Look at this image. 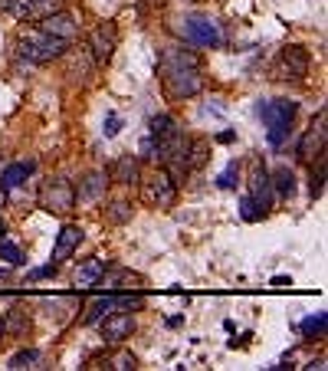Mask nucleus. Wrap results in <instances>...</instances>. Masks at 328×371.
Instances as JSON below:
<instances>
[{"label":"nucleus","instance_id":"11","mask_svg":"<svg viewBox=\"0 0 328 371\" xmlns=\"http://www.w3.org/2000/svg\"><path fill=\"white\" fill-rule=\"evenodd\" d=\"M148 198L155 200L158 208H174V198H177V188H174V178L168 171H155L151 184H148Z\"/></svg>","mask_w":328,"mask_h":371},{"label":"nucleus","instance_id":"7","mask_svg":"<svg viewBox=\"0 0 328 371\" xmlns=\"http://www.w3.org/2000/svg\"><path fill=\"white\" fill-rule=\"evenodd\" d=\"M99 332H102L105 342H125V338H131V332H135V316H129V312H109L105 319H99Z\"/></svg>","mask_w":328,"mask_h":371},{"label":"nucleus","instance_id":"37","mask_svg":"<svg viewBox=\"0 0 328 371\" xmlns=\"http://www.w3.org/2000/svg\"><path fill=\"white\" fill-rule=\"evenodd\" d=\"M0 237H4V220H0Z\"/></svg>","mask_w":328,"mask_h":371},{"label":"nucleus","instance_id":"31","mask_svg":"<svg viewBox=\"0 0 328 371\" xmlns=\"http://www.w3.org/2000/svg\"><path fill=\"white\" fill-rule=\"evenodd\" d=\"M119 129H121V122H119V115H109V119H105V139H115V135H119Z\"/></svg>","mask_w":328,"mask_h":371},{"label":"nucleus","instance_id":"17","mask_svg":"<svg viewBox=\"0 0 328 371\" xmlns=\"http://www.w3.org/2000/svg\"><path fill=\"white\" fill-rule=\"evenodd\" d=\"M92 53L89 50H76L70 56V76L76 79V82H89L92 79Z\"/></svg>","mask_w":328,"mask_h":371},{"label":"nucleus","instance_id":"10","mask_svg":"<svg viewBox=\"0 0 328 371\" xmlns=\"http://www.w3.org/2000/svg\"><path fill=\"white\" fill-rule=\"evenodd\" d=\"M250 181H253L250 198L256 200L263 210H269V208H273V200H276V188H273V178H269V171L259 161L253 164V178H250Z\"/></svg>","mask_w":328,"mask_h":371},{"label":"nucleus","instance_id":"13","mask_svg":"<svg viewBox=\"0 0 328 371\" xmlns=\"http://www.w3.org/2000/svg\"><path fill=\"white\" fill-rule=\"evenodd\" d=\"M325 148V112H319V119L309 125V131H305V139L299 141V158H305L309 161L315 151H322Z\"/></svg>","mask_w":328,"mask_h":371},{"label":"nucleus","instance_id":"5","mask_svg":"<svg viewBox=\"0 0 328 371\" xmlns=\"http://www.w3.org/2000/svg\"><path fill=\"white\" fill-rule=\"evenodd\" d=\"M40 204H43V210L62 217V214H70L72 204H76V190H72L66 181H50L43 188V198H40Z\"/></svg>","mask_w":328,"mask_h":371},{"label":"nucleus","instance_id":"32","mask_svg":"<svg viewBox=\"0 0 328 371\" xmlns=\"http://www.w3.org/2000/svg\"><path fill=\"white\" fill-rule=\"evenodd\" d=\"M56 269H60V263H50V267H40L30 273V279H46V276H56Z\"/></svg>","mask_w":328,"mask_h":371},{"label":"nucleus","instance_id":"2","mask_svg":"<svg viewBox=\"0 0 328 371\" xmlns=\"http://www.w3.org/2000/svg\"><path fill=\"white\" fill-rule=\"evenodd\" d=\"M259 119L266 125V139L273 148H283V141L289 139V129H293V119L299 112V102L293 99H269V102H259Z\"/></svg>","mask_w":328,"mask_h":371},{"label":"nucleus","instance_id":"3","mask_svg":"<svg viewBox=\"0 0 328 371\" xmlns=\"http://www.w3.org/2000/svg\"><path fill=\"white\" fill-rule=\"evenodd\" d=\"M177 33H181L187 43L204 46V50H214V46L224 43L220 23H217V20H210V17H204V14H190V17H184L181 26H177Z\"/></svg>","mask_w":328,"mask_h":371},{"label":"nucleus","instance_id":"33","mask_svg":"<svg viewBox=\"0 0 328 371\" xmlns=\"http://www.w3.org/2000/svg\"><path fill=\"white\" fill-rule=\"evenodd\" d=\"M60 0H30V10H56Z\"/></svg>","mask_w":328,"mask_h":371},{"label":"nucleus","instance_id":"27","mask_svg":"<svg viewBox=\"0 0 328 371\" xmlns=\"http://www.w3.org/2000/svg\"><path fill=\"white\" fill-rule=\"evenodd\" d=\"M0 257L7 259L10 267H20V263H23V253H20V247H17V243H10V240H4V237H0Z\"/></svg>","mask_w":328,"mask_h":371},{"label":"nucleus","instance_id":"36","mask_svg":"<svg viewBox=\"0 0 328 371\" xmlns=\"http://www.w3.org/2000/svg\"><path fill=\"white\" fill-rule=\"evenodd\" d=\"M10 276V269H0V279H7Z\"/></svg>","mask_w":328,"mask_h":371},{"label":"nucleus","instance_id":"23","mask_svg":"<svg viewBox=\"0 0 328 371\" xmlns=\"http://www.w3.org/2000/svg\"><path fill=\"white\" fill-rule=\"evenodd\" d=\"M325 326H328V316L325 312H315V316H309V319L302 322V335L305 338H322L325 335Z\"/></svg>","mask_w":328,"mask_h":371},{"label":"nucleus","instance_id":"16","mask_svg":"<svg viewBox=\"0 0 328 371\" xmlns=\"http://www.w3.org/2000/svg\"><path fill=\"white\" fill-rule=\"evenodd\" d=\"M26 332H30V316H26L23 306H13V309L7 312V319H4V335L23 338Z\"/></svg>","mask_w":328,"mask_h":371},{"label":"nucleus","instance_id":"9","mask_svg":"<svg viewBox=\"0 0 328 371\" xmlns=\"http://www.w3.org/2000/svg\"><path fill=\"white\" fill-rule=\"evenodd\" d=\"M309 76V53L302 46H285L279 56V79H302Z\"/></svg>","mask_w":328,"mask_h":371},{"label":"nucleus","instance_id":"29","mask_svg":"<svg viewBox=\"0 0 328 371\" xmlns=\"http://www.w3.org/2000/svg\"><path fill=\"white\" fill-rule=\"evenodd\" d=\"M135 365H138V362H135V355H129V352H121V355H115V358H112L115 371H131Z\"/></svg>","mask_w":328,"mask_h":371},{"label":"nucleus","instance_id":"14","mask_svg":"<svg viewBox=\"0 0 328 371\" xmlns=\"http://www.w3.org/2000/svg\"><path fill=\"white\" fill-rule=\"evenodd\" d=\"M105 267H109V263H105L102 257L86 259V263H82V267H76V273H72V286H76V289H92L95 279L105 273Z\"/></svg>","mask_w":328,"mask_h":371},{"label":"nucleus","instance_id":"24","mask_svg":"<svg viewBox=\"0 0 328 371\" xmlns=\"http://www.w3.org/2000/svg\"><path fill=\"white\" fill-rule=\"evenodd\" d=\"M36 362H40V352L36 348H23V352H17L13 358L7 362V368L20 371V368H36Z\"/></svg>","mask_w":328,"mask_h":371},{"label":"nucleus","instance_id":"15","mask_svg":"<svg viewBox=\"0 0 328 371\" xmlns=\"http://www.w3.org/2000/svg\"><path fill=\"white\" fill-rule=\"evenodd\" d=\"M105 188H109V174L92 171L86 181L79 184V204H95L105 194Z\"/></svg>","mask_w":328,"mask_h":371},{"label":"nucleus","instance_id":"12","mask_svg":"<svg viewBox=\"0 0 328 371\" xmlns=\"http://www.w3.org/2000/svg\"><path fill=\"white\" fill-rule=\"evenodd\" d=\"M82 243V230L76 224H66L56 237V247H53V263H62V259H70L76 253V247Z\"/></svg>","mask_w":328,"mask_h":371},{"label":"nucleus","instance_id":"6","mask_svg":"<svg viewBox=\"0 0 328 371\" xmlns=\"http://www.w3.org/2000/svg\"><path fill=\"white\" fill-rule=\"evenodd\" d=\"M40 30L50 33V36H60V40L70 43L72 36L79 33V14H72V10H53V14H46L43 17Z\"/></svg>","mask_w":328,"mask_h":371},{"label":"nucleus","instance_id":"19","mask_svg":"<svg viewBox=\"0 0 328 371\" xmlns=\"http://www.w3.org/2000/svg\"><path fill=\"white\" fill-rule=\"evenodd\" d=\"M112 181L119 184H138V161L131 155H121L112 168Z\"/></svg>","mask_w":328,"mask_h":371},{"label":"nucleus","instance_id":"34","mask_svg":"<svg viewBox=\"0 0 328 371\" xmlns=\"http://www.w3.org/2000/svg\"><path fill=\"white\" fill-rule=\"evenodd\" d=\"M269 286H276V289H289V286H293V276H273V279H269Z\"/></svg>","mask_w":328,"mask_h":371},{"label":"nucleus","instance_id":"25","mask_svg":"<svg viewBox=\"0 0 328 371\" xmlns=\"http://www.w3.org/2000/svg\"><path fill=\"white\" fill-rule=\"evenodd\" d=\"M217 184H220L224 190L236 188V184H240V161H230V164H226L224 171H220V178H217Z\"/></svg>","mask_w":328,"mask_h":371},{"label":"nucleus","instance_id":"8","mask_svg":"<svg viewBox=\"0 0 328 371\" xmlns=\"http://www.w3.org/2000/svg\"><path fill=\"white\" fill-rule=\"evenodd\" d=\"M115 43H119V30L115 23H102L89 40V53H92L95 63H109L115 56Z\"/></svg>","mask_w":328,"mask_h":371},{"label":"nucleus","instance_id":"38","mask_svg":"<svg viewBox=\"0 0 328 371\" xmlns=\"http://www.w3.org/2000/svg\"><path fill=\"white\" fill-rule=\"evenodd\" d=\"M0 335H4V322H0Z\"/></svg>","mask_w":328,"mask_h":371},{"label":"nucleus","instance_id":"26","mask_svg":"<svg viewBox=\"0 0 328 371\" xmlns=\"http://www.w3.org/2000/svg\"><path fill=\"white\" fill-rule=\"evenodd\" d=\"M263 214H266V210L259 208V204L250 198V194H246V198L240 200V217H243V220H250V224H256V220H263Z\"/></svg>","mask_w":328,"mask_h":371},{"label":"nucleus","instance_id":"21","mask_svg":"<svg viewBox=\"0 0 328 371\" xmlns=\"http://www.w3.org/2000/svg\"><path fill=\"white\" fill-rule=\"evenodd\" d=\"M174 135H177V125H174L171 115H155V119H151V139H155L161 148L168 145Z\"/></svg>","mask_w":328,"mask_h":371},{"label":"nucleus","instance_id":"4","mask_svg":"<svg viewBox=\"0 0 328 371\" xmlns=\"http://www.w3.org/2000/svg\"><path fill=\"white\" fill-rule=\"evenodd\" d=\"M62 50H66V40L60 36H50L43 30H30V33L20 40V56L30 63H50V60H60Z\"/></svg>","mask_w":328,"mask_h":371},{"label":"nucleus","instance_id":"18","mask_svg":"<svg viewBox=\"0 0 328 371\" xmlns=\"http://www.w3.org/2000/svg\"><path fill=\"white\" fill-rule=\"evenodd\" d=\"M36 164L33 161H23V164H10L7 171L0 174V190H10V188H17V184H23L30 174H33Z\"/></svg>","mask_w":328,"mask_h":371},{"label":"nucleus","instance_id":"30","mask_svg":"<svg viewBox=\"0 0 328 371\" xmlns=\"http://www.w3.org/2000/svg\"><path fill=\"white\" fill-rule=\"evenodd\" d=\"M322 184H325V161L319 164V171H312V198L322 194Z\"/></svg>","mask_w":328,"mask_h":371},{"label":"nucleus","instance_id":"22","mask_svg":"<svg viewBox=\"0 0 328 371\" xmlns=\"http://www.w3.org/2000/svg\"><path fill=\"white\" fill-rule=\"evenodd\" d=\"M273 178V188L279 190V198H293L295 194V174L293 168H279L276 174H269Z\"/></svg>","mask_w":328,"mask_h":371},{"label":"nucleus","instance_id":"20","mask_svg":"<svg viewBox=\"0 0 328 371\" xmlns=\"http://www.w3.org/2000/svg\"><path fill=\"white\" fill-rule=\"evenodd\" d=\"M109 312H119V302H115V296H99V299H95L92 306H89V309H86L82 322H86V326H95V322H99V319H105Z\"/></svg>","mask_w":328,"mask_h":371},{"label":"nucleus","instance_id":"1","mask_svg":"<svg viewBox=\"0 0 328 371\" xmlns=\"http://www.w3.org/2000/svg\"><path fill=\"white\" fill-rule=\"evenodd\" d=\"M161 79H164V92L171 99H190L204 86L200 60L187 50H168L161 60Z\"/></svg>","mask_w":328,"mask_h":371},{"label":"nucleus","instance_id":"35","mask_svg":"<svg viewBox=\"0 0 328 371\" xmlns=\"http://www.w3.org/2000/svg\"><path fill=\"white\" fill-rule=\"evenodd\" d=\"M234 139H236L234 131H220V135H217V141H224V145H230V141H234Z\"/></svg>","mask_w":328,"mask_h":371},{"label":"nucleus","instance_id":"28","mask_svg":"<svg viewBox=\"0 0 328 371\" xmlns=\"http://www.w3.org/2000/svg\"><path fill=\"white\" fill-rule=\"evenodd\" d=\"M109 220H112V224H129V220H131V204L115 200L112 208H109Z\"/></svg>","mask_w":328,"mask_h":371}]
</instances>
